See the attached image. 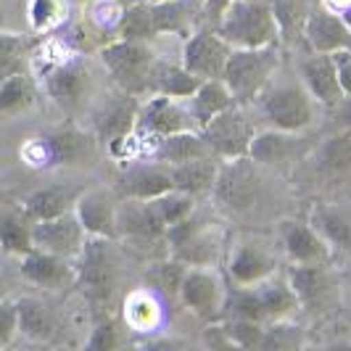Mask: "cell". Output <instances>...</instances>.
<instances>
[{
    "label": "cell",
    "mask_w": 351,
    "mask_h": 351,
    "mask_svg": "<svg viewBox=\"0 0 351 351\" xmlns=\"http://www.w3.org/2000/svg\"><path fill=\"white\" fill-rule=\"evenodd\" d=\"M230 278L238 285H259L275 275V259L256 243H241L228 262Z\"/></svg>",
    "instance_id": "obj_16"
},
{
    "label": "cell",
    "mask_w": 351,
    "mask_h": 351,
    "mask_svg": "<svg viewBox=\"0 0 351 351\" xmlns=\"http://www.w3.org/2000/svg\"><path fill=\"white\" fill-rule=\"evenodd\" d=\"M296 346H301V335L296 325H288L285 319H278L269 328H264L259 349H296Z\"/></svg>",
    "instance_id": "obj_39"
},
{
    "label": "cell",
    "mask_w": 351,
    "mask_h": 351,
    "mask_svg": "<svg viewBox=\"0 0 351 351\" xmlns=\"http://www.w3.org/2000/svg\"><path fill=\"white\" fill-rule=\"evenodd\" d=\"M19 333V312L16 301H0V346H8Z\"/></svg>",
    "instance_id": "obj_44"
},
{
    "label": "cell",
    "mask_w": 351,
    "mask_h": 351,
    "mask_svg": "<svg viewBox=\"0 0 351 351\" xmlns=\"http://www.w3.org/2000/svg\"><path fill=\"white\" fill-rule=\"evenodd\" d=\"M232 104H235V98L222 80H201V85L188 98V111H191L195 130L206 127L217 114H222Z\"/></svg>",
    "instance_id": "obj_17"
},
{
    "label": "cell",
    "mask_w": 351,
    "mask_h": 351,
    "mask_svg": "<svg viewBox=\"0 0 351 351\" xmlns=\"http://www.w3.org/2000/svg\"><path fill=\"white\" fill-rule=\"evenodd\" d=\"M185 272H188V264L180 262V259L175 256L172 262L158 264V269L154 272V280H156V285L167 293V296H175V293H180V285H182Z\"/></svg>",
    "instance_id": "obj_42"
},
{
    "label": "cell",
    "mask_w": 351,
    "mask_h": 351,
    "mask_svg": "<svg viewBox=\"0 0 351 351\" xmlns=\"http://www.w3.org/2000/svg\"><path fill=\"white\" fill-rule=\"evenodd\" d=\"M177 296L198 317H214L222 306V288L206 267H188Z\"/></svg>",
    "instance_id": "obj_14"
},
{
    "label": "cell",
    "mask_w": 351,
    "mask_h": 351,
    "mask_svg": "<svg viewBox=\"0 0 351 351\" xmlns=\"http://www.w3.org/2000/svg\"><path fill=\"white\" fill-rule=\"evenodd\" d=\"M317 161H319V169L325 175H349L351 172V132H343L335 135L330 141L322 143L319 154H317Z\"/></svg>",
    "instance_id": "obj_32"
},
{
    "label": "cell",
    "mask_w": 351,
    "mask_h": 351,
    "mask_svg": "<svg viewBox=\"0 0 351 351\" xmlns=\"http://www.w3.org/2000/svg\"><path fill=\"white\" fill-rule=\"evenodd\" d=\"M101 61L108 69V74L114 77V82L130 93V95H138L148 90L151 82V69H154V61L156 56L151 53V48L141 43V40H127L119 37L117 43H108L104 51H101Z\"/></svg>",
    "instance_id": "obj_4"
},
{
    "label": "cell",
    "mask_w": 351,
    "mask_h": 351,
    "mask_svg": "<svg viewBox=\"0 0 351 351\" xmlns=\"http://www.w3.org/2000/svg\"><path fill=\"white\" fill-rule=\"evenodd\" d=\"M301 85L319 106H335L343 101V90L338 82V71L330 53H315L301 61Z\"/></svg>",
    "instance_id": "obj_13"
},
{
    "label": "cell",
    "mask_w": 351,
    "mask_h": 351,
    "mask_svg": "<svg viewBox=\"0 0 351 351\" xmlns=\"http://www.w3.org/2000/svg\"><path fill=\"white\" fill-rule=\"evenodd\" d=\"M135 119H138V111L132 104H114L104 111V119H101V135L106 138V143L117 141L127 132L135 130Z\"/></svg>",
    "instance_id": "obj_35"
},
{
    "label": "cell",
    "mask_w": 351,
    "mask_h": 351,
    "mask_svg": "<svg viewBox=\"0 0 351 351\" xmlns=\"http://www.w3.org/2000/svg\"><path fill=\"white\" fill-rule=\"evenodd\" d=\"M217 201L222 206L230 209L246 211L248 206L256 204V195H259V185H256V175L251 169V158H230L219 167L217 172V182H214V191Z\"/></svg>",
    "instance_id": "obj_9"
},
{
    "label": "cell",
    "mask_w": 351,
    "mask_h": 351,
    "mask_svg": "<svg viewBox=\"0 0 351 351\" xmlns=\"http://www.w3.org/2000/svg\"><path fill=\"white\" fill-rule=\"evenodd\" d=\"M0 248L5 254L14 256H24L27 251H32V225L27 222V217H16V214H5L0 217Z\"/></svg>",
    "instance_id": "obj_33"
},
{
    "label": "cell",
    "mask_w": 351,
    "mask_h": 351,
    "mask_svg": "<svg viewBox=\"0 0 351 351\" xmlns=\"http://www.w3.org/2000/svg\"><path fill=\"white\" fill-rule=\"evenodd\" d=\"M230 312L235 319H251V322H267L262 296L256 291V285H246L241 293H235L230 301Z\"/></svg>",
    "instance_id": "obj_38"
},
{
    "label": "cell",
    "mask_w": 351,
    "mask_h": 351,
    "mask_svg": "<svg viewBox=\"0 0 351 351\" xmlns=\"http://www.w3.org/2000/svg\"><path fill=\"white\" fill-rule=\"evenodd\" d=\"M198 132H201L204 143L209 145V154H214V156L222 158V161L248 156V145H251L254 135H256L254 124L248 122L243 106L238 104L225 108L222 114H217Z\"/></svg>",
    "instance_id": "obj_5"
},
{
    "label": "cell",
    "mask_w": 351,
    "mask_h": 351,
    "mask_svg": "<svg viewBox=\"0 0 351 351\" xmlns=\"http://www.w3.org/2000/svg\"><path fill=\"white\" fill-rule=\"evenodd\" d=\"M85 230L80 225L74 209L64 211L53 219H40L32 225V243L35 248H43V251H51V254H58V256H77L80 248L85 246Z\"/></svg>",
    "instance_id": "obj_10"
},
{
    "label": "cell",
    "mask_w": 351,
    "mask_h": 351,
    "mask_svg": "<svg viewBox=\"0 0 351 351\" xmlns=\"http://www.w3.org/2000/svg\"><path fill=\"white\" fill-rule=\"evenodd\" d=\"M64 19V0H29V24L32 29H51Z\"/></svg>",
    "instance_id": "obj_40"
},
{
    "label": "cell",
    "mask_w": 351,
    "mask_h": 351,
    "mask_svg": "<svg viewBox=\"0 0 351 351\" xmlns=\"http://www.w3.org/2000/svg\"><path fill=\"white\" fill-rule=\"evenodd\" d=\"M272 14L280 29V40L296 43L304 37V21L309 14V0H269Z\"/></svg>",
    "instance_id": "obj_30"
},
{
    "label": "cell",
    "mask_w": 351,
    "mask_h": 351,
    "mask_svg": "<svg viewBox=\"0 0 351 351\" xmlns=\"http://www.w3.org/2000/svg\"><path fill=\"white\" fill-rule=\"evenodd\" d=\"M201 85V80L193 77L182 64H164V61H154L151 69V82L148 90L161 93V95H172L180 101H188L195 93V88Z\"/></svg>",
    "instance_id": "obj_22"
},
{
    "label": "cell",
    "mask_w": 351,
    "mask_h": 351,
    "mask_svg": "<svg viewBox=\"0 0 351 351\" xmlns=\"http://www.w3.org/2000/svg\"><path fill=\"white\" fill-rule=\"evenodd\" d=\"M19 312V333L27 341L35 343H45L56 335V319L48 312V306L37 299H19L16 301Z\"/></svg>",
    "instance_id": "obj_26"
},
{
    "label": "cell",
    "mask_w": 351,
    "mask_h": 351,
    "mask_svg": "<svg viewBox=\"0 0 351 351\" xmlns=\"http://www.w3.org/2000/svg\"><path fill=\"white\" fill-rule=\"evenodd\" d=\"M230 3H232V0H201V11H206V16L217 21Z\"/></svg>",
    "instance_id": "obj_46"
},
{
    "label": "cell",
    "mask_w": 351,
    "mask_h": 351,
    "mask_svg": "<svg viewBox=\"0 0 351 351\" xmlns=\"http://www.w3.org/2000/svg\"><path fill=\"white\" fill-rule=\"evenodd\" d=\"M264 114L275 130L301 132L315 119V98L304 85H282L264 95Z\"/></svg>",
    "instance_id": "obj_6"
},
{
    "label": "cell",
    "mask_w": 351,
    "mask_h": 351,
    "mask_svg": "<svg viewBox=\"0 0 351 351\" xmlns=\"http://www.w3.org/2000/svg\"><path fill=\"white\" fill-rule=\"evenodd\" d=\"M222 335L228 338L230 346H238V349H259V346H262L264 328H262V322L232 319L230 325L222 328Z\"/></svg>",
    "instance_id": "obj_37"
},
{
    "label": "cell",
    "mask_w": 351,
    "mask_h": 351,
    "mask_svg": "<svg viewBox=\"0 0 351 351\" xmlns=\"http://www.w3.org/2000/svg\"><path fill=\"white\" fill-rule=\"evenodd\" d=\"M77 262V282L80 291L88 296L95 306H104L111 301L117 282H119V267L108 248L106 238H85V246L80 248Z\"/></svg>",
    "instance_id": "obj_3"
},
{
    "label": "cell",
    "mask_w": 351,
    "mask_h": 351,
    "mask_svg": "<svg viewBox=\"0 0 351 351\" xmlns=\"http://www.w3.org/2000/svg\"><path fill=\"white\" fill-rule=\"evenodd\" d=\"M124 198H135V201H148L156 195L167 193L175 188L169 167H135L119 180Z\"/></svg>",
    "instance_id": "obj_18"
},
{
    "label": "cell",
    "mask_w": 351,
    "mask_h": 351,
    "mask_svg": "<svg viewBox=\"0 0 351 351\" xmlns=\"http://www.w3.org/2000/svg\"><path fill=\"white\" fill-rule=\"evenodd\" d=\"M282 246L293 264H328L333 248L309 222H282Z\"/></svg>",
    "instance_id": "obj_15"
},
{
    "label": "cell",
    "mask_w": 351,
    "mask_h": 351,
    "mask_svg": "<svg viewBox=\"0 0 351 351\" xmlns=\"http://www.w3.org/2000/svg\"><path fill=\"white\" fill-rule=\"evenodd\" d=\"M288 285L293 288L301 306H317L330 296L333 280H330L325 264H296L291 269Z\"/></svg>",
    "instance_id": "obj_19"
},
{
    "label": "cell",
    "mask_w": 351,
    "mask_h": 351,
    "mask_svg": "<svg viewBox=\"0 0 351 351\" xmlns=\"http://www.w3.org/2000/svg\"><path fill=\"white\" fill-rule=\"evenodd\" d=\"M335 61V71H338V82H341V90L343 95L351 93V48H343V51L330 53Z\"/></svg>",
    "instance_id": "obj_45"
},
{
    "label": "cell",
    "mask_w": 351,
    "mask_h": 351,
    "mask_svg": "<svg viewBox=\"0 0 351 351\" xmlns=\"http://www.w3.org/2000/svg\"><path fill=\"white\" fill-rule=\"evenodd\" d=\"M309 225L325 238V243L330 248H343L351 251V217L341 209L317 204L309 211Z\"/></svg>",
    "instance_id": "obj_25"
},
{
    "label": "cell",
    "mask_w": 351,
    "mask_h": 351,
    "mask_svg": "<svg viewBox=\"0 0 351 351\" xmlns=\"http://www.w3.org/2000/svg\"><path fill=\"white\" fill-rule=\"evenodd\" d=\"M71 193L64 185H51V188H40L35 193H29L24 198V217L29 222H40V219H53L64 211H69Z\"/></svg>",
    "instance_id": "obj_27"
},
{
    "label": "cell",
    "mask_w": 351,
    "mask_h": 351,
    "mask_svg": "<svg viewBox=\"0 0 351 351\" xmlns=\"http://www.w3.org/2000/svg\"><path fill=\"white\" fill-rule=\"evenodd\" d=\"M296 132H282V130H267L256 132L254 141L248 145V158L251 164H262V167H280L293 156L296 148Z\"/></svg>",
    "instance_id": "obj_20"
},
{
    "label": "cell",
    "mask_w": 351,
    "mask_h": 351,
    "mask_svg": "<svg viewBox=\"0 0 351 351\" xmlns=\"http://www.w3.org/2000/svg\"><path fill=\"white\" fill-rule=\"evenodd\" d=\"M21 275L35 285H58L69 278V267L64 262V256L43 251V248H32L21 256Z\"/></svg>",
    "instance_id": "obj_24"
},
{
    "label": "cell",
    "mask_w": 351,
    "mask_h": 351,
    "mask_svg": "<svg viewBox=\"0 0 351 351\" xmlns=\"http://www.w3.org/2000/svg\"><path fill=\"white\" fill-rule=\"evenodd\" d=\"M275 69H278V45L232 48L222 71V82L232 93L235 104L246 108L267 90Z\"/></svg>",
    "instance_id": "obj_2"
},
{
    "label": "cell",
    "mask_w": 351,
    "mask_h": 351,
    "mask_svg": "<svg viewBox=\"0 0 351 351\" xmlns=\"http://www.w3.org/2000/svg\"><path fill=\"white\" fill-rule=\"evenodd\" d=\"M135 3H164V0H135Z\"/></svg>",
    "instance_id": "obj_49"
},
{
    "label": "cell",
    "mask_w": 351,
    "mask_h": 351,
    "mask_svg": "<svg viewBox=\"0 0 351 351\" xmlns=\"http://www.w3.org/2000/svg\"><path fill=\"white\" fill-rule=\"evenodd\" d=\"M148 204H151V209L156 211V217L161 219V225L169 228V225L180 222L182 217H188V214L195 209V195L182 193V191L172 188V191L156 195V198H148Z\"/></svg>",
    "instance_id": "obj_34"
},
{
    "label": "cell",
    "mask_w": 351,
    "mask_h": 351,
    "mask_svg": "<svg viewBox=\"0 0 351 351\" xmlns=\"http://www.w3.org/2000/svg\"><path fill=\"white\" fill-rule=\"evenodd\" d=\"M119 346V328L114 319H104L93 328L90 338L85 341V349L90 351H111Z\"/></svg>",
    "instance_id": "obj_43"
},
{
    "label": "cell",
    "mask_w": 351,
    "mask_h": 351,
    "mask_svg": "<svg viewBox=\"0 0 351 351\" xmlns=\"http://www.w3.org/2000/svg\"><path fill=\"white\" fill-rule=\"evenodd\" d=\"M74 214L88 238H106L114 241L119 235V222H117V201L106 191H85L74 201Z\"/></svg>",
    "instance_id": "obj_11"
},
{
    "label": "cell",
    "mask_w": 351,
    "mask_h": 351,
    "mask_svg": "<svg viewBox=\"0 0 351 351\" xmlns=\"http://www.w3.org/2000/svg\"><path fill=\"white\" fill-rule=\"evenodd\" d=\"M43 145L51 164H71L80 158L85 143L77 132H56L51 138H43Z\"/></svg>",
    "instance_id": "obj_36"
},
{
    "label": "cell",
    "mask_w": 351,
    "mask_h": 351,
    "mask_svg": "<svg viewBox=\"0 0 351 351\" xmlns=\"http://www.w3.org/2000/svg\"><path fill=\"white\" fill-rule=\"evenodd\" d=\"M230 51V43H225L219 32H191L182 48V66L198 80H222Z\"/></svg>",
    "instance_id": "obj_8"
},
{
    "label": "cell",
    "mask_w": 351,
    "mask_h": 351,
    "mask_svg": "<svg viewBox=\"0 0 351 351\" xmlns=\"http://www.w3.org/2000/svg\"><path fill=\"white\" fill-rule=\"evenodd\" d=\"M85 82H88L85 69L74 61H64L45 74V88L61 104H74L85 93Z\"/></svg>",
    "instance_id": "obj_28"
},
{
    "label": "cell",
    "mask_w": 351,
    "mask_h": 351,
    "mask_svg": "<svg viewBox=\"0 0 351 351\" xmlns=\"http://www.w3.org/2000/svg\"><path fill=\"white\" fill-rule=\"evenodd\" d=\"M217 32L230 48H264L280 43L269 0H232L217 19Z\"/></svg>",
    "instance_id": "obj_1"
},
{
    "label": "cell",
    "mask_w": 351,
    "mask_h": 351,
    "mask_svg": "<svg viewBox=\"0 0 351 351\" xmlns=\"http://www.w3.org/2000/svg\"><path fill=\"white\" fill-rule=\"evenodd\" d=\"M338 108V119H341V130L343 132H351V93L343 95V101L335 106Z\"/></svg>",
    "instance_id": "obj_47"
},
{
    "label": "cell",
    "mask_w": 351,
    "mask_h": 351,
    "mask_svg": "<svg viewBox=\"0 0 351 351\" xmlns=\"http://www.w3.org/2000/svg\"><path fill=\"white\" fill-rule=\"evenodd\" d=\"M259 296H262L264 312H267V322H278V319H288L296 309H301L299 299L293 293V288L288 285V280H275L267 278L264 282L256 285Z\"/></svg>",
    "instance_id": "obj_29"
},
{
    "label": "cell",
    "mask_w": 351,
    "mask_h": 351,
    "mask_svg": "<svg viewBox=\"0 0 351 351\" xmlns=\"http://www.w3.org/2000/svg\"><path fill=\"white\" fill-rule=\"evenodd\" d=\"M135 130L158 145L161 138H167V135H172V132H180V130H195V124H193V119H191L188 106H182L180 98L154 93V98H148V101L138 108Z\"/></svg>",
    "instance_id": "obj_7"
},
{
    "label": "cell",
    "mask_w": 351,
    "mask_h": 351,
    "mask_svg": "<svg viewBox=\"0 0 351 351\" xmlns=\"http://www.w3.org/2000/svg\"><path fill=\"white\" fill-rule=\"evenodd\" d=\"M156 156L167 167H177V164H185L193 158L209 156V145L204 143L198 130H180V132H172L158 141Z\"/></svg>",
    "instance_id": "obj_23"
},
{
    "label": "cell",
    "mask_w": 351,
    "mask_h": 351,
    "mask_svg": "<svg viewBox=\"0 0 351 351\" xmlns=\"http://www.w3.org/2000/svg\"><path fill=\"white\" fill-rule=\"evenodd\" d=\"M35 101V85L29 77L11 71L0 80V114H14Z\"/></svg>",
    "instance_id": "obj_31"
},
{
    "label": "cell",
    "mask_w": 351,
    "mask_h": 351,
    "mask_svg": "<svg viewBox=\"0 0 351 351\" xmlns=\"http://www.w3.org/2000/svg\"><path fill=\"white\" fill-rule=\"evenodd\" d=\"M169 172H172V182H175L177 191L201 195L214 191L219 164H214L211 156H201L193 161H185V164H177V167H169Z\"/></svg>",
    "instance_id": "obj_21"
},
{
    "label": "cell",
    "mask_w": 351,
    "mask_h": 351,
    "mask_svg": "<svg viewBox=\"0 0 351 351\" xmlns=\"http://www.w3.org/2000/svg\"><path fill=\"white\" fill-rule=\"evenodd\" d=\"M127 319H130V325L132 328H154L158 319V309L156 304L148 299L145 293H135L132 299L127 301Z\"/></svg>",
    "instance_id": "obj_41"
},
{
    "label": "cell",
    "mask_w": 351,
    "mask_h": 351,
    "mask_svg": "<svg viewBox=\"0 0 351 351\" xmlns=\"http://www.w3.org/2000/svg\"><path fill=\"white\" fill-rule=\"evenodd\" d=\"M341 19L346 21V27H349V29H351V3H349V5H346V8H343V11H341Z\"/></svg>",
    "instance_id": "obj_48"
},
{
    "label": "cell",
    "mask_w": 351,
    "mask_h": 351,
    "mask_svg": "<svg viewBox=\"0 0 351 351\" xmlns=\"http://www.w3.org/2000/svg\"><path fill=\"white\" fill-rule=\"evenodd\" d=\"M304 43L312 53H335L351 48V29L333 8H309L304 21Z\"/></svg>",
    "instance_id": "obj_12"
}]
</instances>
